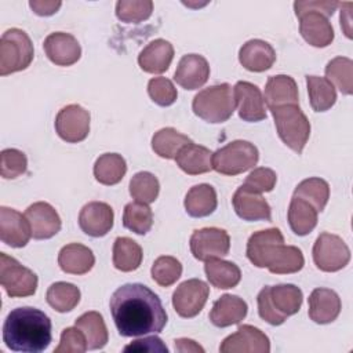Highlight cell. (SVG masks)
Returning <instances> with one entry per match:
<instances>
[{
  "label": "cell",
  "instance_id": "obj_32",
  "mask_svg": "<svg viewBox=\"0 0 353 353\" xmlns=\"http://www.w3.org/2000/svg\"><path fill=\"white\" fill-rule=\"evenodd\" d=\"M288 223L295 234L306 236L317 225V211L307 201L292 196L288 207Z\"/></svg>",
  "mask_w": 353,
  "mask_h": 353
},
{
  "label": "cell",
  "instance_id": "obj_44",
  "mask_svg": "<svg viewBox=\"0 0 353 353\" xmlns=\"http://www.w3.org/2000/svg\"><path fill=\"white\" fill-rule=\"evenodd\" d=\"M152 279L161 287H170L182 274V265L181 262L170 255H163L159 256L150 269Z\"/></svg>",
  "mask_w": 353,
  "mask_h": 353
},
{
  "label": "cell",
  "instance_id": "obj_29",
  "mask_svg": "<svg viewBox=\"0 0 353 353\" xmlns=\"http://www.w3.org/2000/svg\"><path fill=\"white\" fill-rule=\"evenodd\" d=\"M269 301L274 312L287 320L288 316H292L299 312L303 301V294L299 287L294 284H277L269 285Z\"/></svg>",
  "mask_w": 353,
  "mask_h": 353
},
{
  "label": "cell",
  "instance_id": "obj_42",
  "mask_svg": "<svg viewBox=\"0 0 353 353\" xmlns=\"http://www.w3.org/2000/svg\"><path fill=\"white\" fill-rule=\"evenodd\" d=\"M123 225L137 234H146L153 225V212L148 204L131 201L124 207Z\"/></svg>",
  "mask_w": 353,
  "mask_h": 353
},
{
  "label": "cell",
  "instance_id": "obj_6",
  "mask_svg": "<svg viewBox=\"0 0 353 353\" xmlns=\"http://www.w3.org/2000/svg\"><path fill=\"white\" fill-rule=\"evenodd\" d=\"M258 160L259 152L254 143L236 139L212 153V170L233 176L254 168Z\"/></svg>",
  "mask_w": 353,
  "mask_h": 353
},
{
  "label": "cell",
  "instance_id": "obj_38",
  "mask_svg": "<svg viewBox=\"0 0 353 353\" xmlns=\"http://www.w3.org/2000/svg\"><path fill=\"white\" fill-rule=\"evenodd\" d=\"M80 296L81 294L79 287L66 281H57L51 284L46 294L47 303L59 313L73 310L79 305Z\"/></svg>",
  "mask_w": 353,
  "mask_h": 353
},
{
  "label": "cell",
  "instance_id": "obj_36",
  "mask_svg": "<svg viewBox=\"0 0 353 353\" xmlns=\"http://www.w3.org/2000/svg\"><path fill=\"white\" fill-rule=\"evenodd\" d=\"M141 245L130 237H117L113 243V265L121 272H134L142 263Z\"/></svg>",
  "mask_w": 353,
  "mask_h": 353
},
{
  "label": "cell",
  "instance_id": "obj_33",
  "mask_svg": "<svg viewBox=\"0 0 353 353\" xmlns=\"http://www.w3.org/2000/svg\"><path fill=\"white\" fill-rule=\"evenodd\" d=\"M74 325L83 331L90 350L102 349L108 343V328L101 313L95 310L85 312L74 321Z\"/></svg>",
  "mask_w": 353,
  "mask_h": 353
},
{
  "label": "cell",
  "instance_id": "obj_26",
  "mask_svg": "<svg viewBox=\"0 0 353 353\" xmlns=\"http://www.w3.org/2000/svg\"><path fill=\"white\" fill-rule=\"evenodd\" d=\"M174 58V47L164 39L150 41L138 55V65L146 73H163L168 70Z\"/></svg>",
  "mask_w": 353,
  "mask_h": 353
},
{
  "label": "cell",
  "instance_id": "obj_16",
  "mask_svg": "<svg viewBox=\"0 0 353 353\" xmlns=\"http://www.w3.org/2000/svg\"><path fill=\"white\" fill-rule=\"evenodd\" d=\"M113 219L114 214L108 203L91 201L80 210L79 226L91 237H102L113 228Z\"/></svg>",
  "mask_w": 353,
  "mask_h": 353
},
{
  "label": "cell",
  "instance_id": "obj_37",
  "mask_svg": "<svg viewBox=\"0 0 353 353\" xmlns=\"http://www.w3.org/2000/svg\"><path fill=\"white\" fill-rule=\"evenodd\" d=\"M306 85H307L310 106L314 112H325L335 105L336 102L335 87L325 77L307 74Z\"/></svg>",
  "mask_w": 353,
  "mask_h": 353
},
{
  "label": "cell",
  "instance_id": "obj_47",
  "mask_svg": "<svg viewBox=\"0 0 353 353\" xmlns=\"http://www.w3.org/2000/svg\"><path fill=\"white\" fill-rule=\"evenodd\" d=\"M148 94L150 99L160 105V106H170L172 105L176 98L178 92L176 88L174 87L172 81L167 77H153L148 83Z\"/></svg>",
  "mask_w": 353,
  "mask_h": 353
},
{
  "label": "cell",
  "instance_id": "obj_52",
  "mask_svg": "<svg viewBox=\"0 0 353 353\" xmlns=\"http://www.w3.org/2000/svg\"><path fill=\"white\" fill-rule=\"evenodd\" d=\"M124 352H168L167 346L159 336H146L137 339L124 347Z\"/></svg>",
  "mask_w": 353,
  "mask_h": 353
},
{
  "label": "cell",
  "instance_id": "obj_13",
  "mask_svg": "<svg viewBox=\"0 0 353 353\" xmlns=\"http://www.w3.org/2000/svg\"><path fill=\"white\" fill-rule=\"evenodd\" d=\"M284 244V237L280 229L270 228L255 232L247 241V258L256 268H268L274 256L279 245Z\"/></svg>",
  "mask_w": 353,
  "mask_h": 353
},
{
  "label": "cell",
  "instance_id": "obj_22",
  "mask_svg": "<svg viewBox=\"0 0 353 353\" xmlns=\"http://www.w3.org/2000/svg\"><path fill=\"white\" fill-rule=\"evenodd\" d=\"M299 32L303 40L317 48L330 46L334 40V29L328 18L320 12H306L299 17Z\"/></svg>",
  "mask_w": 353,
  "mask_h": 353
},
{
  "label": "cell",
  "instance_id": "obj_45",
  "mask_svg": "<svg viewBox=\"0 0 353 353\" xmlns=\"http://www.w3.org/2000/svg\"><path fill=\"white\" fill-rule=\"evenodd\" d=\"M153 11L150 0H120L116 3V17L125 23H138L148 19Z\"/></svg>",
  "mask_w": 353,
  "mask_h": 353
},
{
  "label": "cell",
  "instance_id": "obj_9",
  "mask_svg": "<svg viewBox=\"0 0 353 353\" xmlns=\"http://www.w3.org/2000/svg\"><path fill=\"white\" fill-rule=\"evenodd\" d=\"M190 251L199 261L222 258L229 254L230 237L226 230L219 228L197 229L190 236Z\"/></svg>",
  "mask_w": 353,
  "mask_h": 353
},
{
  "label": "cell",
  "instance_id": "obj_14",
  "mask_svg": "<svg viewBox=\"0 0 353 353\" xmlns=\"http://www.w3.org/2000/svg\"><path fill=\"white\" fill-rule=\"evenodd\" d=\"M234 102L240 119L256 123L266 119V106L261 90L250 81H237L233 87Z\"/></svg>",
  "mask_w": 353,
  "mask_h": 353
},
{
  "label": "cell",
  "instance_id": "obj_43",
  "mask_svg": "<svg viewBox=\"0 0 353 353\" xmlns=\"http://www.w3.org/2000/svg\"><path fill=\"white\" fill-rule=\"evenodd\" d=\"M160 192L159 179L148 171L137 172L130 181V194L135 201L150 204L153 203Z\"/></svg>",
  "mask_w": 353,
  "mask_h": 353
},
{
  "label": "cell",
  "instance_id": "obj_11",
  "mask_svg": "<svg viewBox=\"0 0 353 353\" xmlns=\"http://www.w3.org/2000/svg\"><path fill=\"white\" fill-rule=\"evenodd\" d=\"M90 112L83 106L76 103L68 105L55 117V131L65 142H81L90 132Z\"/></svg>",
  "mask_w": 353,
  "mask_h": 353
},
{
  "label": "cell",
  "instance_id": "obj_4",
  "mask_svg": "<svg viewBox=\"0 0 353 353\" xmlns=\"http://www.w3.org/2000/svg\"><path fill=\"white\" fill-rule=\"evenodd\" d=\"M280 139L298 154L310 137V123L299 105H284L270 109Z\"/></svg>",
  "mask_w": 353,
  "mask_h": 353
},
{
  "label": "cell",
  "instance_id": "obj_21",
  "mask_svg": "<svg viewBox=\"0 0 353 353\" xmlns=\"http://www.w3.org/2000/svg\"><path fill=\"white\" fill-rule=\"evenodd\" d=\"M341 298L334 290L316 288L309 295V310L310 320L317 324H328L336 320L341 313Z\"/></svg>",
  "mask_w": 353,
  "mask_h": 353
},
{
  "label": "cell",
  "instance_id": "obj_34",
  "mask_svg": "<svg viewBox=\"0 0 353 353\" xmlns=\"http://www.w3.org/2000/svg\"><path fill=\"white\" fill-rule=\"evenodd\" d=\"M127 172V163L121 154L103 153L94 164V176L102 185L119 183Z\"/></svg>",
  "mask_w": 353,
  "mask_h": 353
},
{
  "label": "cell",
  "instance_id": "obj_8",
  "mask_svg": "<svg viewBox=\"0 0 353 353\" xmlns=\"http://www.w3.org/2000/svg\"><path fill=\"white\" fill-rule=\"evenodd\" d=\"M313 262L323 272H338L350 261V250L347 244L336 234L324 232L313 245Z\"/></svg>",
  "mask_w": 353,
  "mask_h": 353
},
{
  "label": "cell",
  "instance_id": "obj_31",
  "mask_svg": "<svg viewBox=\"0 0 353 353\" xmlns=\"http://www.w3.org/2000/svg\"><path fill=\"white\" fill-rule=\"evenodd\" d=\"M205 276L211 285L221 290L233 288L240 283L241 272L240 268L229 261L221 258H210L204 265Z\"/></svg>",
  "mask_w": 353,
  "mask_h": 353
},
{
  "label": "cell",
  "instance_id": "obj_35",
  "mask_svg": "<svg viewBox=\"0 0 353 353\" xmlns=\"http://www.w3.org/2000/svg\"><path fill=\"white\" fill-rule=\"evenodd\" d=\"M193 141L176 131L172 127H165L154 132L152 137V149L153 152L163 159H175L182 148L192 143Z\"/></svg>",
  "mask_w": 353,
  "mask_h": 353
},
{
  "label": "cell",
  "instance_id": "obj_27",
  "mask_svg": "<svg viewBox=\"0 0 353 353\" xmlns=\"http://www.w3.org/2000/svg\"><path fill=\"white\" fill-rule=\"evenodd\" d=\"M95 263L92 251L79 243H70L61 248L58 254V265L62 272L69 274H85Z\"/></svg>",
  "mask_w": 353,
  "mask_h": 353
},
{
  "label": "cell",
  "instance_id": "obj_23",
  "mask_svg": "<svg viewBox=\"0 0 353 353\" xmlns=\"http://www.w3.org/2000/svg\"><path fill=\"white\" fill-rule=\"evenodd\" d=\"M239 61L250 72H265L276 62V51L268 41L251 39L241 46Z\"/></svg>",
  "mask_w": 353,
  "mask_h": 353
},
{
  "label": "cell",
  "instance_id": "obj_40",
  "mask_svg": "<svg viewBox=\"0 0 353 353\" xmlns=\"http://www.w3.org/2000/svg\"><path fill=\"white\" fill-rule=\"evenodd\" d=\"M325 79L343 95L353 92V61L346 57H336L325 66Z\"/></svg>",
  "mask_w": 353,
  "mask_h": 353
},
{
  "label": "cell",
  "instance_id": "obj_41",
  "mask_svg": "<svg viewBox=\"0 0 353 353\" xmlns=\"http://www.w3.org/2000/svg\"><path fill=\"white\" fill-rule=\"evenodd\" d=\"M303 265L305 258L298 247L281 244L270 261L268 270L274 274H290L299 272Z\"/></svg>",
  "mask_w": 353,
  "mask_h": 353
},
{
  "label": "cell",
  "instance_id": "obj_7",
  "mask_svg": "<svg viewBox=\"0 0 353 353\" xmlns=\"http://www.w3.org/2000/svg\"><path fill=\"white\" fill-rule=\"evenodd\" d=\"M0 283L11 298H25L34 295L37 290V276L15 258L0 254Z\"/></svg>",
  "mask_w": 353,
  "mask_h": 353
},
{
  "label": "cell",
  "instance_id": "obj_1",
  "mask_svg": "<svg viewBox=\"0 0 353 353\" xmlns=\"http://www.w3.org/2000/svg\"><path fill=\"white\" fill-rule=\"evenodd\" d=\"M110 313L121 336H143L161 332L167 313L160 298L146 285L130 283L110 296Z\"/></svg>",
  "mask_w": 353,
  "mask_h": 353
},
{
  "label": "cell",
  "instance_id": "obj_51",
  "mask_svg": "<svg viewBox=\"0 0 353 353\" xmlns=\"http://www.w3.org/2000/svg\"><path fill=\"white\" fill-rule=\"evenodd\" d=\"M339 6L338 1H320V0H314V1H295L294 3V10H295V15L299 18L301 15L314 11V12H320L323 15H325L327 18L331 17L334 14V11L336 10V7Z\"/></svg>",
  "mask_w": 353,
  "mask_h": 353
},
{
  "label": "cell",
  "instance_id": "obj_2",
  "mask_svg": "<svg viewBox=\"0 0 353 353\" xmlns=\"http://www.w3.org/2000/svg\"><path fill=\"white\" fill-rule=\"evenodd\" d=\"M51 320L36 307L11 310L3 324V342L12 352L40 353L51 343Z\"/></svg>",
  "mask_w": 353,
  "mask_h": 353
},
{
  "label": "cell",
  "instance_id": "obj_19",
  "mask_svg": "<svg viewBox=\"0 0 353 353\" xmlns=\"http://www.w3.org/2000/svg\"><path fill=\"white\" fill-rule=\"evenodd\" d=\"M210 77V65L203 55L188 54L178 62L174 80L185 90L203 87Z\"/></svg>",
  "mask_w": 353,
  "mask_h": 353
},
{
  "label": "cell",
  "instance_id": "obj_53",
  "mask_svg": "<svg viewBox=\"0 0 353 353\" xmlns=\"http://www.w3.org/2000/svg\"><path fill=\"white\" fill-rule=\"evenodd\" d=\"M30 8L33 10L34 14L40 15V17H48L55 14L59 7L62 6L61 1H52V0H32L29 1Z\"/></svg>",
  "mask_w": 353,
  "mask_h": 353
},
{
  "label": "cell",
  "instance_id": "obj_39",
  "mask_svg": "<svg viewBox=\"0 0 353 353\" xmlns=\"http://www.w3.org/2000/svg\"><path fill=\"white\" fill-rule=\"evenodd\" d=\"M292 196L307 201L317 212H321L330 199V185L321 178H307L298 183Z\"/></svg>",
  "mask_w": 353,
  "mask_h": 353
},
{
  "label": "cell",
  "instance_id": "obj_18",
  "mask_svg": "<svg viewBox=\"0 0 353 353\" xmlns=\"http://www.w3.org/2000/svg\"><path fill=\"white\" fill-rule=\"evenodd\" d=\"M32 229L25 215L14 208L0 207V239L10 247L21 248L29 243Z\"/></svg>",
  "mask_w": 353,
  "mask_h": 353
},
{
  "label": "cell",
  "instance_id": "obj_30",
  "mask_svg": "<svg viewBox=\"0 0 353 353\" xmlns=\"http://www.w3.org/2000/svg\"><path fill=\"white\" fill-rule=\"evenodd\" d=\"M176 165L189 175L205 174L212 170V152L201 145L189 143L175 157Z\"/></svg>",
  "mask_w": 353,
  "mask_h": 353
},
{
  "label": "cell",
  "instance_id": "obj_3",
  "mask_svg": "<svg viewBox=\"0 0 353 353\" xmlns=\"http://www.w3.org/2000/svg\"><path fill=\"white\" fill-rule=\"evenodd\" d=\"M192 109L196 116L212 124L229 120L236 109L230 84L222 83L201 90L194 95Z\"/></svg>",
  "mask_w": 353,
  "mask_h": 353
},
{
  "label": "cell",
  "instance_id": "obj_24",
  "mask_svg": "<svg viewBox=\"0 0 353 353\" xmlns=\"http://www.w3.org/2000/svg\"><path fill=\"white\" fill-rule=\"evenodd\" d=\"M263 101L269 109L284 105H299L298 85L295 80L287 74L270 76L265 85Z\"/></svg>",
  "mask_w": 353,
  "mask_h": 353
},
{
  "label": "cell",
  "instance_id": "obj_48",
  "mask_svg": "<svg viewBox=\"0 0 353 353\" xmlns=\"http://www.w3.org/2000/svg\"><path fill=\"white\" fill-rule=\"evenodd\" d=\"M276 182H277V175L273 170L266 167H258L250 172V175L245 178L241 188L245 190L262 194L266 192H272L276 186Z\"/></svg>",
  "mask_w": 353,
  "mask_h": 353
},
{
  "label": "cell",
  "instance_id": "obj_28",
  "mask_svg": "<svg viewBox=\"0 0 353 353\" xmlns=\"http://www.w3.org/2000/svg\"><path fill=\"white\" fill-rule=\"evenodd\" d=\"M185 211L193 218H203L211 215L218 205L216 192L208 183H199L189 189L185 196Z\"/></svg>",
  "mask_w": 353,
  "mask_h": 353
},
{
  "label": "cell",
  "instance_id": "obj_20",
  "mask_svg": "<svg viewBox=\"0 0 353 353\" xmlns=\"http://www.w3.org/2000/svg\"><path fill=\"white\" fill-rule=\"evenodd\" d=\"M233 208L239 218L252 222V221H270L272 208L262 194L254 193L243 189L241 186L234 192Z\"/></svg>",
  "mask_w": 353,
  "mask_h": 353
},
{
  "label": "cell",
  "instance_id": "obj_50",
  "mask_svg": "<svg viewBox=\"0 0 353 353\" xmlns=\"http://www.w3.org/2000/svg\"><path fill=\"white\" fill-rule=\"evenodd\" d=\"M256 302H258V313H259V317L262 320H265L270 325H281L285 321L283 317H280L274 312V309H273V306H272V303L269 301V285L263 287L259 291Z\"/></svg>",
  "mask_w": 353,
  "mask_h": 353
},
{
  "label": "cell",
  "instance_id": "obj_46",
  "mask_svg": "<svg viewBox=\"0 0 353 353\" xmlns=\"http://www.w3.org/2000/svg\"><path fill=\"white\" fill-rule=\"evenodd\" d=\"M1 168L0 174L4 179H15L23 175L28 170V159L23 152L8 148L1 150Z\"/></svg>",
  "mask_w": 353,
  "mask_h": 353
},
{
  "label": "cell",
  "instance_id": "obj_54",
  "mask_svg": "<svg viewBox=\"0 0 353 353\" xmlns=\"http://www.w3.org/2000/svg\"><path fill=\"white\" fill-rule=\"evenodd\" d=\"M175 342V350L176 352H204V349L196 343L193 339H188V338H178L174 341Z\"/></svg>",
  "mask_w": 353,
  "mask_h": 353
},
{
  "label": "cell",
  "instance_id": "obj_17",
  "mask_svg": "<svg viewBox=\"0 0 353 353\" xmlns=\"http://www.w3.org/2000/svg\"><path fill=\"white\" fill-rule=\"evenodd\" d=\"M43 47L47 58L58 66H70L81 57V47L70 33L54 32L46 37Z\"/></svg>",
  "mask_w": 353,
  "mask_h": 353
},
{
  "label": "cell",
  "instance_id": "obj_10",
  "mask_svg": "<svg viewBox=\"0 0 353 353\" xmlns=\"http://www.w3.org/2000/svg\"><path fill=\"white\" fill-rule=\"evenodd\" d=\"M210 295V287L200 279H190L181 283L172 294V306L175 312L185 319L197 316Z\"/></svg>",
  "mask_w": 353,
  "mask_h": 353
},
{
  "label": "cell",
  "instance_id": "obj_49",
  "mask_svg": "<svg viewBox=\"0 0 353 353\" xmlns=\"http://www.w3.org/2000/svg\"><path fill=\"white\" fill-rule=\"evenodd\" d=\"M88 350L87 339L80 328L68 327L61 334L59 345L55 347V353H84Z\"/></svg>",
  "mask_w": 353,
  "mask_h": 353
},
{
  "label": "cell",
  "instance_id": "obj_15",
  "mask_svg": "<svg viewBox=\"0 0 353 353\" xmlns=\"http://www.w3.org/2000/svg\"><path fill=\"white\" fill-rule=\"evenodd\" d=\"M23 215L30 225L32 237L36 240L51 239L61 230L62 222L57 210L46 201L30 204Z\"/></svg>",
  "mask_w": 353,
  "mask_h": 353
},
{
  "label": "cell",
  "instance_id": "obj_12",
  "mask_svg": "<svg viewBox=\"0 0 353 353\" xmlns=\"http://www.w3.org/2000/svg\"><path fill=\"white\" fill-rule=\"evenodd\" d=\"M221 353H269L270 352V341L265 332L259 328L243 324L237 328V331L229 336H226L221 346Z\"/></svg>",
  "mask_w": 353,
  "mask_h": 353
},
{
  "label": "cell",
  "instance_id": "obj_5",
  "mask_svg": "<svg viewBox=\"0 0 353 353\" xmlns=\"http://www.w3.org/2000/svg\"><path fill=\"white\" fill-rule=\"evenodd\" d=\"M34 48L28 33L11 28L0 39V74L7 76L25 70L33 61Z\"/></svg>",
  "mask_w": 353,
  "mask_h": 353
},
{
  "label": "cell",
  "instance_id": "obj_25",
  "mask_svg": "<svg viewBox=\"0 0 353 353\" xmlns=\"http://www.w3.org/2000/svg\"><path fill=\"white\" fill-rule=\"evenodd\" d=\"M248 306L245 301L237 295L225 294L216 299L210 312V321L215 327H229L239 324L247 316Z\"/></svg>",
  "mask_w": 353,
  "mask_h": 353
}]
</instances>
